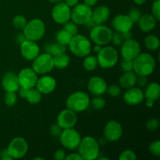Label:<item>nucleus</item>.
I'll return each mask as SVG.
<instances>
[{"label":"nucleus","mask_w":160,"mask_h":160,"mask_svg":"<svg viewBox=\"0 0 160 160\" xmlns=\"http://www.w3.org/2000/svg\"><path fill=\"white\" fill-rule=\"evenodd\" d=\"M136 84H138L139 88H144L146 87L147 84H148V79H147L146 76H138L137 77V80H136Z\"/></svg>","instance_id":"nucleus-46"},{"label":"nucleus","mask_w":160,"mask_h":160,"mask_svg":"<svg viewBox=\"0 0 160 160\" xmlns=\"http://www.w3.org/2000/svg\"><path fill=\"white\" fill-rule=\"evenodd\" d=\"M28 23L26 17L23 15H17L12 19V24L17 29L23 30Z\"/></svg>","instance_id":"nucleus-33"},{"label":"nucleus","mask_w":160,"mask_h":160,"mask_svg":"<svg viewBox=\"0 0 160 160\" xmlns=\"http://www.w3.org/2000/svg\"><path fill=\"white\" fill-rule=\"evenodd\" d=\"M145 99L144 92L140 88L134 87L128 88L123 95V100L129 106H138Z\"/></svg>","instance_id":"nucleus-19"},{"label":"nucleus","mask_w":160,"mask_h":160,"mask_svg":"<svg viewBox=\"0 0 160 160\" xmlns=\"http://www.w3.org/2000/svg\"><path fill=\"white\" fill-rule=\"evenodd\" d=\"M145 92H144V97L146 99L147 107L152 108L154 106V102L156 100L159 99L160 96V86L158 83L153 82L146 85Z\"/></svg>","instance_id":"nucleus-22"},{"label":"nucleus","mask_w":160,"mask_h":160,"mask_svg":"<svg viewBox=\"0 0 160 160\" xmlns=\"http://www.w3.org/2000/svg\"><path fill=\"white\" fill-rule=\"evenodd\" d=\"M34 159H44L43 158H41V157H36V158H34Z\"/></svg>","instance_id":"nucleus-57"},{"label":"nucleus","mask_w":160,"mask_h":160,"mask_svg":"<svg viewBox=\"0 0 160 160\" xmlns=\"http://www.w3.org/2000/svg\"><path fill=\"white\" fill-rule=\"evenodd\" d=\"M8 152L12 159H21L26 156L28 151V144L24 138L17 137L12 139L7 148Z\"/></svg>","instance_id":"nucleus-11"},{"label":"nucleus","mask_w":160,"mask_h":160,"mask_svg":"<svg viewBox=\"0 0 160 160\" xmlns=\"http://www.w3.org/2000/svg\"><path fill=\"white\" fill-rule=\"evenodd\" d=\"M134 23L128 15L118 14L112 20V26L116 31L120 33L129 31L132 29Z\"/></svg>","instance_id":"nucleus-20"},{"label":"nucleus","mask_w":160,"mask_h":160,"mask_svg":"<svg viewBox=\"0 0 160 160\" xmlns=\"http://www.w3.org/2000/svg\"><path fill=\"white\" fill-rule=\"evenodd\" d=\"M120 52L123 59L133 60L141 53V47L138 42L134 39L123 41L120 48Z\"/></svg>","instance_id":"nucleus-13"},{"label":"nucleus","mask_w":160,"mask_h":160,"mask_svg":"<svg viewBox=\"0 0 160 160\" xmlns=\"http://www.w3.org/2000/svg\"><path fill=\"white\" fill-rule=\"evenodd\" d=\"M119 159L120 160H136L137 159V156H136L135 152H133L132 150L127 149L124 150L120 153V156H119Z\"/></svg>","instance_id":"nucleus-37"},{"label":"nucleus","mask_w":160,"mask_h":160,"mask_svg":"<svg viewBox=\"0 0 160 160\" xmlns=\"http://www.w3.org/2000/svg\"><path fill=\"white\" fill-rule=\"evenodd\" d=\"M71 9L65 2H60L56 3L52 10V17L56 23L64 24L70 20Z\"/></svg>","instance_id":"nucleus-12"},{"label":"nucleus","mask_w":160,"mask_h":160,"mask_svg":"<svg viewBox=\"0 0 160 160\" xmlns=\"http://www.w3.org/2000/svg\"><path fill=\"white\" fill-rule=\"evenodd\" d=\"M78 117L76 112L69 109H63L59 113L57 117V123L62 128H71L76 125Z\"/></svg>","instance_id":"nucleus-17"},{"label":"nucleus","mask_w":160,"mask_h":160,"mask_svg":"<svg viewBox=\"0 0 160 160\" xmlns=\"http://www.w3.org/2000/svg\"><path fill=\"white\" fill-rule=\"evenodd\" d=\"M106 92L108 93V95H110L112 97H117L119 96L121 92V89L119 87L118 85H116V84H112V85L107 86V88H106Z\"/></svg>","instance_id":"nucleus-41"},{"label":"nucleus","mask_w":160,"mask_h":160,"mask_svg":"<svg viewBox=\"0 0 160 160\" xmlns=\"http://www.w3.org/2000/svg\"><path fill=\"white\" fill-rule=\"evenodd\" d=\"M123 134V128L117 120H110L104 128V137L108 142H117Z\"/></svg>","instance_id":"nucleus-15"},{"label":"nucleus","mask_w":160,"mask_h":160,"mask_svg":"<svg viewBox=\"0 0 160 160\" xmlns=\"http://www.w3.org/2000/svg\"><path fill=\"white\" fill-rule=\"evenodd\" d=\"M98 66V60L96 56H87L83 60V67L88 71H92L95 70Z\"/></svg>","instance_id":"nucleus-32"},{"label":"nucleus","mask_w":160,"mask_h":160,"mask_svg":"<svg viewBox=\"0 0 160 160\" xmlns=\"http://www.w3.org/2000/svg\"><path fill=\"white\" fill-rule=\"evenodd\" d=\"M54 68L53 56L48 53L39 54L33 60L32 69L37 74H46Z\"/></svg>","instance_id":"nucleus-7"},{"label":"nucleus","mask_w":160,"mask_h":160,"mask_svg":"<svg viewBox=\"0 0 160 160\" xmlns=\"http://www.w3.org/2000/svg\"><path fill=\"white\" fill-rule=\"evenodd\" d=\"M112 31L107 26L98 24L94 27L90 31V38L96 45H106L111 42Z\"/></svg>","instance_id":"nucleus-8"},{"label":"nucleus","mask_w":160,"mask_h":160,"mask_svg":"<svg viewBox=\"0 0 160 160\" xmlns=\"http://www.w3.org/2000/svg\"><path fill=\"white\" fill-rule=\"evenodd\" d=\"M138 26L143 32H150L155 29L157 24V20L152 14H144L142 15L138 20Z\"/></svg>","instance_id":"nucleus-25"},{"label":"nucleus","mask_w":160,"mask_h":160,"mask_svg":"<svg viewBox=\"0 0 160 160\" xmlns=\"http://www.w3.org/2000/svg\"><path fill=\"white\" fill-rule=\"evenodd\" d=\"M109 16L110 10L109 8L106 6H100L92 11V19L97 25L103 24L105 22L107 21Z\"/></svg>","instance_id":"nucleus-24"},{"label":"nucleus","mask_w":160,"mask_h":160,"mask_svg":"<svg viewBox=\"0 0 160 160\" xmlns=\"http://www.w3.org/2000/svg\"><path fill=\"white\" fill-rule=\"evenodd\" d=\"M4 101L7 106L12 107V106H15L17 102V96L16 92H6V95H5L4 97Z\"/></svg>","instance_id":"nucleus-34"},{"label":"nucleus","mask_w":160,"mask_h":160,"mask_svg":"<svg viewBox=\"0 0 160 160\" xmlns=\"http://www.w3.org/2000/svg\"><path fill=\"white\" fill-rule=\"evenodd\" d=\"M23 33L28 40L34 42L40 40L45 33V23L41 19H33L25 25Z\"/></svg>","instance_id":"nucleus-5"},{"label":"nucleus","mask_w":160,"mask_h":160,"mask_svg":"<svg viewBox=\"0 0 160 160\" xmlns=\"http://www.w3.org/2000/svg\"><path fill=\"white\" fill-rule=\"evenodd\" d=\"M136 80H137V74L134 71H128L125 72L120 76L119 83L122 88L128 89L135 85Z\"/></svg>","instance_id":"nucleus-26"},{"label":"nucleus","mask_w":160,"mask_h":160,"mask_svg":"<svg viewBox=\"0 0 160 160\" xmlns=\"http://www.w3.org/2000/svg\"><path fill=\"white\" fill-rule=\"evenodd\" d=\"M159 120H156V119L152 118L147 121L146 123V128L148 131H157L158 128H159Z\"/></svg>","instance_id":"nucleus-42"},{"label":"nucleus","mask_w":160,"mask_h":160,"mask_svg":"<svg viewBox=\"0 0 160 160\" xmlns=\"http://www.w3.org/2000/svg\"><path fill=\"white\" fill-rule=\"evenodd\" d=\"M78 150L83 159L94 160L97 159L99 155V144L93 137L87 136L81 139Z\"/></svg>","instance_id":"nucleus-2"},{"label":"nucleus","mask_w":160,"mask_h":160,"mask_svg":"<svg viewBox=\"0 0 160 160\" xmlns=\"http://www.w3.org/2000/svg\"><path fill=\"white\" fill-rule=\"evenodd\" d=\"M122 37H123V40H128V39L132 38V33H131V31H126V32L121 33Z\"/></svg>","instance_id":"nucleus-52"},{"label":"nucleus","mask_w":160,"mask_h":160,"mask_svg":"<svg viewBox=\"0 0 160 160\" xmlns=\"http://www.w3.org/2000/svg\"><path fill=\"white\" fill-rule=\"evenodd\" d=\"M121 69L124 72H128V71H133V60L128 59H123L121 61Z\"/></svg>","instance_id":"nucleus-44"},{"label":"nucleus","mask_w":160,"mask_h":160,"mask_svg":"<svg viewBox=\"0 0 160 160\" xmlns=\"http://www.w3.org/2000/svg\"><path fill=\"white\" fill-rule=\"evenodd\" d=\"M145 45L148 49L152 51H156L159 48L160 41L159 38L156 35L150 34L145 38Z\"/></svg>","instance_id":"nucleus-31"},{"label":"nucleus","mask_w":160,"mask_h":160,"mask_svg":"<svg viewBox=\"0 0 160 160\" xmlns=\"http://www.w3.org/2000/svg\"><path fill=\"white\" fill-rule=\"evenodd\" d=\"M42 94L37 88H29L28 90V93H27L25 99L28 102L31 103V105H35L41 102V100H42Z\"/></svg>","instance_id":"nucleus-28"},{"label":"nucleus","mask_w":160,"mask_h":160,"mask_svg":"<svg viewBox=\"0 0 160 160\" xmlns=\"http://www.w3.org/2000/svg\"><path fill=\"white\" fill-rule=\"evenodd\" d=\"M97 60L98 64L102 68H112L118 61V52L113 47L106 46L102 48L99 52H98Z\"/></svg>","instance_id":"nucleus-6"},{"label":"nucleus","mask_w":160,"mask_h":160,"mask_svg":"<svg viewBox=\"0 0 160 160\" xmlns=\"http://www.w3.org/2000/svg\"><path fill=\"white\" fill-rule=\"evenodd\" d=\"M128 17L131 19V21L134 23H138L139 20V19L142 17V12H141L140 9H138V8H133L130 10L129 13H128Z\"/></svg>","instance_id":"nucleus-38"},{"label":"nucleus","mask_w":160,"mask_h":160,"mask_svg":"<svg viewBox=\"0 0 160 160\" xmlns=\"http://www.w3.org/2000/svg\"><path fill=\"white\" fill-rule=\"evenodd\" d=\"M63 29L66 30L67 32L70 33L71 35L74 36L76 34H78V24H76L75 23L72 22L67 21V23H65L63 24Z\"/></svg>","instance_id":"nucleus-36"},{"label":"nucleus","mask_w":160,"mask_h":160,"mask_svg":"<svg viewBox=\"0 0 160 160\" xmlns=\"http://www.w3.org/2000/svg\"><path fill=\"white\" fill-rule=\"evenodd\" d=\"M68 45L70 52L78 57H85L92 52V43L85 36L81 34L73 36Z\"/></svg>","instance_id":"nucleus-3"},{"label":"nucleus","mask_w":160,"mask_h":160,"mask_svg":"<svg viewBox=\"0 0 160 160\" xmlns=\"http://www.w3.org/2000/svg\"><path fill=\"white\" fill-rule=\"evenodd\" d=\"M152 15L159 21L160 20V0H155L152 6Z\"/></svg>","instance_id":"nucleus-39"},{"label":"nucleus","mask_w":160,"mask_h":160,"mask_svg":"<svg viewBox=\"0 0 160 160\" xmlns=\"http://www.w3.org/2000/svg\"><path fill=\"white\" fill-rule=\"evenodd\" d=\"M149 151L152 155L156 156H160V142L159 140L154 141L149 145Z\"/></svg>","instance_id":"nucleus-40"},{"label":"nucleus","mask_w":160,"mask_h":160,"mask_svg":"<svg viewBox=\"0 0 160 160\" xmlns=\"http://www.w3.org/2000/svg\"><path fill=\"white\" fill-rule=\"evenodd\" d=\"M60 142L64 148L70 150H74L78 148L81 141L80 133L73 128L62 129V133L59 135Z\"/></svg>","instance_id":"nucleus-9"},{"label":"nucleus","mask_w":160,"mask_h":160,"mask_svg":"<svg viewBox=\"0 0 160 160\" xmlns=\"http://www.w3.org/2000/svg\"><path fill=\"white\" fill-rule=\"evenodd\" d=\"M36 88L42 94L48 95L54 92L56 88V81L54 78L48 75H44L40 78H38L35 85Z\"/></svg>","instance_id":"nucleus-21"},{"label":"nucleus","mask_w":160,"mask_h":160,"mask_svg":"<svg viewBox=\"0 0 160 160\" xmlns=\"http://www.w3.org/2000/svg\"><path fill=\"white\" fill-rule=\"evenodd\" d=\"M54 159L56 160H63L66 159V153L65 151L62 148L56 150V152L54 153Z\"/></svg>","instance_id":"nucleus-47"},{"label":"nucleus","mask_w":160,"mask_h":160,"mask_svg":"<svg viewBox=\"0 0 160 160\" xmlns=\"http://www.w3.org/2000/svg\"><path fill=\"white\" fill-rule=\"evenodd\" d=\"M101 49H102V47H101V45H96L95 47H94V51L97 53L99 52V51Z\"/></svg>","instance_id":"nucleus-54"},{"label":"nucleus","mask_w":160,"mask_h":160,"mask_svg":"<svg viewBox=\"0 0 160 160\" xmlns=\"http://www.w3.org/2000/svg\"><path fill=\"white\" fill-rule=\"evenodd\" d=\"M67 160H83L82 157L80 156L79 153H71L69 156H66V159Z\"/></svg>","instance_id":"nucleus-49"},{"label":"nucleus","mask_w":160,"mask_h":160,"mask_svg":"<svg viewBox=\"0 0 160 160\" xmlns=\"http://www.w3.org/2000/svg\"><path fill=\"white\" fill-rule=\"evenodd\" d=\"M16 39H17V42L20 45V44H21L23 42H24L27 38L26 37H25L24 34H23V33H21V34H17Z\"/></svg>","instance_id":"nucleus-51"},{"label":"nucleus","mask_w":160,"mask_h":160,"mask_svg":"<svg viewBox=\"0 0 160 160\" xmlns=\"http://www.w3.org/2000/svg\"><path fill=\"white\" fill-rule=\"evenodd\" d=\"M79 0H65V3L70 7H74L76 5L78 4Z\"/></svg>","instance_id":"nucleus-50"},{"label":"nucleus","mask_w":160,"mask_h":160,"mask_svg":"<svg viewBox=\"0 0 160 160\" xmlns=\"http://www.w3.org/2000/svg\"><path fill=\"white\" fill-rule=\"evenodd\" d=\"M20 87L23 88H32L36 85L38 75L32 68H23L17 75Z\"/></svg>","instance_id":"nucleus-14"},{"label":"nucleus","mask_w":160,"mask_h":160,"mask_svg":"<svg viewBox=\"0 0 160 160\" xmlns=\"http://www.w3.org/2000/svg\"><path fill=\"white\" fill-rule=\"evenodd\" d=\"M90 98L84 92H76L67 98L66 105L67 109L77 112H84L90 106Z\"/></svg>","instance_id":"nucleus-4"},{"label":"nucleus","mask_w":160,"mask_h":160,"mask_svg":"<svg viewBox=\"0 0 160 160\" xmlns=\"http://www.w3.org/2000/svg\"><path fill=\"white\" fill-rule=\"evenodd\" d=\"M123 41L124 40H123V37H122L121 33L117 32V31L115 33H112L111 42L113 43L114 45H116V46H120V45H122Z\"/></svg>","instance_id":"nucleus-43"},{"label":"nucleus","mask_w":160,"mask_h":160,"mask_svg":"<svg viewBox=\"0 0 160 160\" xmlns=\"http://www.w3.org/2000/svg\"><path fill=\"white\" fill-rule=\"evenodd\" d=\"M20 53L27 60H34L40 54V48L34 41L26 39L20 44Z\"/></svg>","instance_id":"nucleus-16"},{"label":"nucleus","mask_w":160,"mask_h":160,"mask_svg":"<svg viewBox=\"0 0 160 160\" xmlns=\"http://www.w3.org/2000/svg\"><path fill=\"white\" fill-rule=\"evenodd\" d=\"M62 131V128L59 126L58 123L56 124L52 125V127L50 128V134L53 137H59L60 134Z\"/></svg>","instance_id":"nucleus-45"},{"label":"nucleus","mask_w":160,"mask_h":160,"mask_svg":"<svg viewBox=\"0 0 160 160\" xmlns=\"http://www.w3.org/2000/svg\"><path fill=\"white\" fill-rule=\"evenodd\" d=\"M156 61L151 54L140 53L133 59V70L138 76H149L154 72Z\"/></svg>","instance_id":"nucleus-1"},{"label":"nucleus","mask_w":160,"mask_h":160,"mask_svg":"<svg viewBox=\"0 0 160 160\" xmlns=\"http://www.w3.org/2000/svg\"><path fill=\"white\" fill-rule=\"evenodd\" d=\"M53 62H54V67L57 69H65L68 67L70 63V57L65 52L62 54L56 55L53 56Z\"/></svg>","instance_id":"nucleus-27"},{"label":"nucleus","mask_w":160,"mask_h":160,"mask_svg":"<svg viewBox=\"0 0 160 160\" xmlns=\"http://www.w3.org/2000/svg\"><path fill=\"white\" fill-rule=\"evenodd\" d=\"M45 50L46 52L50 54L51 56H55L56 55L62 54V53L66 52L67 51V47L65 45H62L61 44L58 43H53V44H48L45 47Z\"/></svg>","instance_id":"nucleus-29"},{"label":"nucleus","mask_w":160,"mask_h":160,"mask_svg":"<svg viewBox=\"0 0 160 160\" xmlns=\"http://www.w3.org/2000/svg\"><path fill=\"white\" fill-rule=\"evenodd\" d=\"M72 38H73V35H71L70 33L67 32V31L64 29L59 31L56 34V42H57L58 43L61 44V45H65V46L69 45L70 42L71 41Z\"/></svg>","instance_id":"nucleus-30"},{"label":"nucleus","mask_w":160,"mask_h":160,"mask_svg":"<svg viewBox=\"0 0 160 160\" xmlns=\"http://www.w3.org/2000/svg\"><path fill=\"white\" fill-rule=\"evenodd\" d=\"M154 1H155V0H154Z\"/></svg>","instance_id":"nucleus-58"},{"label":"nucleus","mask_w":160,"mask_h":160,"mask_svg":"<svg viewBox=\"0 0 160 160\" xmlns=\"http://www.w3.org/2000/svg\"><path fill=\"white\" fill-rule=\"evenodd\" d=\"M134 2L137 5H143L146 2V0H134Z\"/></svg>","instance_id":"nucleus-55"},{"label":"nucleus","mask_w":160,"mask_h":160,"mask_svg":"<svg viewBox=\"0 0 160 160\" xmlns=\"http://www.w3.org/2000/svg\"><path fill=\"white\" fill-rule=\"evenodd\" d=\"M90 104H92V107L96 110H100L103 109L106 106V100L100 96H95L92 102H90Z\"/></svg>","instance_id":"nucleus-35"},{"label":"nucleus","mask_w":160,"mask_h":160,"mask_svg":"<svg viewBox=\"0 0 160 160\" xmlns=\"http://www.w3.org/2000/svg\"><path fill=\"white\" fill-rule=\"evenodd\" d=\"M92 7L87 6L84 3L78 4L73 7L71 10L70 19L73 23L78 25H84L92 18Z\"/></svg>","instance_id":"nucleus-10"},{"label":"nucleus","mask_w":160,"mask_h":160,"mask_svg":"<svg viewBox=\"0 0 160 160\" xmlns=\"http://www.w3.org/2000/svg\"><path fill=\"white\" fill-rule=\"evenodd\" d=\"M2 86L6 92H16L20 88L18 77L13 72H7L2 80Z\"/></svg>","instance_id":"nucleus-23"},{"label":"nucleus","mask_w":160,"mask_h":160,"mask_svg":"<svg viewBox=\"0 0 160 160\" xmlns=\"http://www.w3.org/2000/svg\"><path fill=\"white\" fill-rule=\"evenodd\" d=\"M48 1H49L52 3H54V4H56V3H59L60 2H62V0H48Z\"/></svg>","instance_id":"nucleus-56"},{"label":"nucleus","mask_w":160,"mask_h":160,"mask_svg":"<svg viewBox=\"0 0 160 160\" xmlns=\"http://www.w3.org/2000/svg\"><path fill=\"white\" fill-rule=\"evenodd\" d=\"M0 159L2 160H12V159L11 158V156H9V152H8L7 148H5L2 149L0 152Z\"/></svg>","instance_id":"nucleus-48"},{"label":"nucleus","mask_w":160,"mask_h":160,"mask_svg":"<svg viewBox=\"0 0 160 160\" xmlns=\"http://www.w3.org/2000/svg\"><path fill=\"white\" fill-rule=\"evenodd\" d=\"M107 84L101 77L94 76L88 82V89L95 96H100L106 92Z\"/></svg>","instance_id":"nucleus-18"},{"label":"nucleus","mask_w":160,"mask_h":160,"mask_svg":"<svg viewBox=\"0 0 160 160\" xmlns=\"http://www.w3.org/2000/svg\"><path fill=\"white\" fill-rule=\"evenodd\" d=\"M84 4L90 6V7H92V6H94L95 4H96L98 0H84Z\"/></svg>","instance_id":"nucleus-53"}]
</instances>
